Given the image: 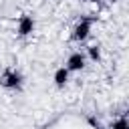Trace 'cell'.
<instances>
[{
    "instance_id": "obj_1",
    "label": "cell",
    "mask_w": 129,
    "mask_h": 129,
    "mask_svg": "<svg viewBox=\"0 0 129 129\" xmlns=\"http://www.w3.org/2000/svg\"><path fill=\"white\" fill-rule=\"evenodd\" d=\"M0 87L6 91H12V93H20L24 87V75L20 73V69L6 67L0 75Z\"/></svg>"
},
{
    "instance_id": "obj_2",
    "label": "cell",
    "mask_w": 129,
    "mask_h": 129,
    "mask_svg": "<svg viewBox=\"0 0 129 129\" xmlns=\"http://www.w3.org/2000/svg\"><path fill=\"white\" fill-rule=\"evenodd\" d=\"M95 14H87V16H81L73 30H71V40L73 42H85L89 36H91V30H93V24H95Z\"/></svg>"
},
{
    "instance_id": "obj_3",
    "label": "cell",
    "mask_w": 129,
    "mask_h": 129,
    "mask_svg": "<svg viewBox=\"0 0 129 129\" xmlns=\"http://www.w3.org/2000/svg\"><path fill=\"white\" fill-rule=\"evenodd\" d=\"M36 30V18L32 14H20L18 22H16V36L26 38Z\"/></svg>"
},
{
    "instance_id": "obj_4",
    "label": "cell",
    "mask_w": 129,
    "mask_h": 129,
    "mask_svg": "<svg viewBox=\"0 0 129 129\" xmlns=\"http://www.w3.org/2000/svg\"><path fill=\"white\" fill-rule=\"evenodd\" d=\"M87 67V56H85V52H81V50H73L69 56H67V60H64V69L69 71V73H79V71H83Z\"/></svg>"
},
{
    "instance_id": "obj_5",
    "label": "cell",
    "mask_w": 129,
    "mask_h": 129,
    "mask_svg": "<svg viewBox=\"0 0 129 129\" xmlns=\"http://www.w3.org/2000/svg\"><path fill=\"white\" fill-rule=\"evenodd\" d=\"M69 81H71V73L64 69V64H62V67H58V69L52 73V83H54V87L62 89V87H67V85H69Z\"/></svg>"
},
{
    "instance_id": "obj_6",
    "label": "cell",
    "mask_w": 129,
    "mask_h": 129,
    "mask_svg": "<svg viewBox=\"0 0 129 129\" xmlns=\"http://www.w3.org/2000/svg\"><path fill=\"white\" fill-rule=\"evenodd\" d=\"M85 56H87L89 60H93V62H99V60H101V46H99V44H91V46H87Z\"/></svg>"
},
{
    "instance_id": "obj_7",
    "label": "cell",
    "mask_w": 129,
    "mask_h": 129,
    "mask_svg": "<svg viewBox=\"0 0 129 129\" xmlns=\"http://www.w3.org/2000/svg\"><path fill=\"white\" fill-rule=\"evenodd\" d=\"M109 129H129V123H127V115L125 113H121L111 125H109Z\"/></svg>"
},
{
    "instance_id": "obj_8",
    "label": "cell",
    "mask_w": 129,
    "mask_h": 129,
    "mask_svg": "<svg viewBox=\"0 0 129 129\" xmlns=\"http://www.w3.org/2000/svg\"><path fill=\"white\" fill-rule=\"evenodd\" d=\"M81 2H89V4H99L101 0H81Z\"/></svg>"
},
{
    "instance_id": "obj_9",
    "label": "cell",
    "mask_w": 129,
    "mask_h": 129,
    "mask_svg": "<svg viewBox=\"0 0 129 129\" xmlns=\"http://www.w3.org/2000/svg\"><path fill=\"white\" fill-rule=\"evenodd\" d=\"M111 2H119V0H111Z\"/></svg>"
}]
</instances>
